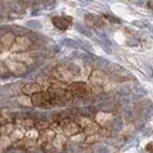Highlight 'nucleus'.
<instances>
[{
	"mask_svg": "<svg viewBox=\"0 0 153 153\" xmlns=\"http://www.w3.org/2000/svg\"><path fill=\"white\" fill-rule=\"evenodd\" d=\"M56 134H54V131L51 130V128H46L44 131L40 132V135H39V139H40V143H44V144H47L50 143L52 139H54Z\"/></svg>",
	"mask_w": 153,
	"mask_h": 153,
	"instance_id": "obj_10",
	"label": "nucleus"
},
{
	"mask_svg": "<svg viewBox=\"0 0 153 153\" xmlns=\"http://www.w3.org/2000/svg\"><path fill=\"white\" fill-rule=\"evenodd\" d=\"M34 127L39 131H44V130L50 127V123L45 119H39L37 121H34Z\"/></svg>",
	"mask_w": 153,
	"mask_h": 153,
	"instance_id": "obj_16",
	"label": "nucleus"
},
{
	"mask_svg": "<svg viewBox=\"0 0 153 153\" xmlns=\"http://www.w3.org/2000/svg\"><path fill=\"white\" fill-rule=\"evenodd\" d=\"M53 74L59 81H68L73 78V74L71 73V71L67 67H64V66H58L57 68L53 71Z\"/></svg>",
	"mask_w": 153,
	"mask_h": 153,
	"instance_id": "obj_5",
	"label": "nucleus"
},
{
	"mask_svg": "<svg viewBox=\"0 0 153 153\" xmlns=\"http://www.w3.org/2000/svg\"><path fill=\"white\" fill-rule=\"evenodd\" d=\"M5 65L14 74H22V73L26 72V66L20 61H14V60H11V59H6Z\"/></svg>",
	"mask_w": 153,
	"mask_h": 153,
	"instance_id": "obj_4",
	"label": "nucleus"
},
{
	"mask_svg": "<svg viewBox=\"0 0 153 153\" xmlns=\"http://www.w3.org/2000/svg\"><path fill=\"white\" fill-rule=\"evenodd\" d=\"M64 131H65V133L68 134V135H74V134L79 133V131H80V126H79L76 123L71 121V123H68V124L64 127Z\"/></svg>",
	"mask_w": 153,
	"mask_h": 153,
	"instance_id": "obj_12",
	"label": "nucleus"
},
{
	"mask_svg": "<svg viewBox=\"0 0 153 153\" xmlns=\"http://www.w3.org/2000/svg\"><path fill=\"white\" fill-rule=\"evenodd\" d=\"M22 130L21 128H18V130H13V132L11 133V139L12 140H21L22 139Z\"/></svg>",
	"mask_w": 153,
	"mask_h": 153,
	"instance_id": "obj_18",
	"label": "nucleus"
},
{
	"mask_svg": "<svg viewBox=\"0 0 153 153\" xmlns=\"http://www.w3.org/2000/svg\"><path fill=\"white\" fill-rule=\"evenodd\" d=\"M32 104L37 107H41V108H50L54 105V101H53V98L51 97V94L46 91H41L38 93H34L32 96Z\"/></svg>",
	"mask_w": 153,
	"mask_h": 153,
	"instance_id": "obj_1",
	"label": "nucleus"
},
{
	"mask_svg": "<svg viewBox=\"0 0 153 153\" xmlns=\"http://www.w3.org/2000/svg\"><path fill=\"white\" fill-rule=\"evenodd\" d=\"M65 143H66V139H65V137H62V135H57V137L54 138V140H53V144L57 145V146H60V147H62Z\"/></svg>",
	"mask_w": 153,
	"mask_h": 153,
	"instance_id": "obj_19",
	"label": "nucleus"
},
{
	"mask_svg": "<svg viewBox=\"0 0 153 153\" xmlns=\"http://www.w3.org/2000/svg\"><path fill=\"white\" fill-rule=\"evenodd\" d=\"M0 127H1V120H0Z\"/></svg>",
	"mask_w": 153,
	"mask_h": 153,
	"instance_id": "obj_25",
	"label": "nucleus"
},
{
	"mask_svg": "<svg viewBox=\"0 0 153 153\" xmlns=\"http://www.w3.org/2000/svg\"><path fill=\"white\" fill-rule=\"evenodd\" d=\"M71 21H72V19L68 18V17H53L52 18L53 25L57 27L58 30H60V31L67 30L68 26L71 25Z\"/></svg>",
	"mask_w": 153,
	"mask_h": 153,
	"instance_id": "obj_7",
	"label": "nucleus"
},
{
	"mask_svg": "<svg viewBox=\"0 0 153 153\" xmlns=\"http://www.w3.org/2000/svg\"><path fill=\"white\" fill-rule=\"evenodd\" d=\"M32 45V41L30 40V38L22 36V37H18L16 38L12 47L10 48L13 53H18V52H25L30 46Z\"/></svg>",
	"mask_w": 153,
	"mask_h": 153,
	"instance_id": "obj_3",
	"label": "nucleus"
},
{
	"mask_svg": "<svg viewBox=\"0 0 153 153\" xmlns=\"http://www.w3.org/2000/svg\"><path fill=\"white\" fill-rule=\"evenodd\" d=\"M41 90H42V86H40L38 82H30L22 87V93L26 96H33L34 93L41 92Z\"/></svg>",
	"mask_w": 153,
	"mask_h": 153,
	"instance_id": "obj_8",
	"label": "nucleus"
},
{
	"mask_svg": "<svg viewBox=\"0 0 153 153\" xmlns=\"http://www.w3.org/2000/svg\"><path fill=\"white\" fill-rule=\"evenodd\" d=\"M105 18L107 20H110V21H112V22H114V24H120V20L118 19V18H115L113 16H110V14H105L104 16Z\"/></svg>",
	"mask_w": 153,
	"mask_h": 153,
	"instance_id": "obj_21",
	"label": "nucleus"
},
{
	"mask_svg": "<svg viewBox=\"0 0 153 153\" xmlns=\"http://www.w3.org/2000/svg\"><path fill=\"white\" fill-rule=\"evenodd\" d=\"M13 130H14V126H13V124H4V125H1V127H0V134L1 135H7V134H11L13 132Z\"/></svg>",
	"mask_w": 153,
	"mask_h": 153,
	"instance_id": "obj_17",
	"label": "nucleus"
},
{
	"mask_svg": "<svg viewBox=\"0 0 153 153\" xmlns=\"http://www.w3.org/2000/svg\"><path fill=\"white\" fill-rule=\"evenodd\" d=\"M90 81L93 86H101L102 84H105L107 81V76L104 72L96 70L92 72V74L90 76Z\"/></svg>",
	"mask_w": 153,
	"mask_h": 153,
	"instance_id": "obj_6",
	"label": "nucleus"
},
{
	"mask_svg": "<svg viewBox=\"0 0 153 153\" xmlns=\"http://www.w3.org/2000/svg\"><path fill=\"white\" fill-rule=\"evenodd\" d=\"M146 151L150 153H153V143H150V144L146 146Z\"/></svg>",
	"mask_w": 153,
	"mask_h": 153,
	"instance_id": "obj_23",
	"label": "nucleus"
},
{
	"mask_svg": "<svg viewBox=\"0 0 153 153\" xmlns=\"http://www.w3.org/2000/svg\"><path fill=\"white\" fill-rule=\"evenodd\" d=\"M18 101H19L20 104H24V105H32V99L28 98L26 94L19 97V98H18Z\"/></svg>",
	"mask_w": 153,
	"mask_h": 153,
	"instance_id": "obj_20",
	"label": "nucleus"
},
{
	"mask_svg": "<svg viewBox=\"0 0 153 153\" xmlns=\"http://www.w3.org/2000/svg\"><path fill=\"white\" fill-rule=\"evenodd\" d=\"M0 50H1V42H0Z\"/></svg>",
	"mask_w": 153,
	"mask_h": 153,
	"instance_id": "obj_26",
	"label": "nucleus"
},
{
	"mask_svg": "<svg viewBox=\"0 0 153 153\" xmlns=\"http://www.w3.org/2000/svg\"><path fill=\"white\" fill-rule=\"evenodd\" d=\"M147 7H149V8H151V10H153V1L152 0L147 1Z\"/></svg>",
	"mask_w": 153,
	"mask_h": 153,
	"instance_id": "obj_24",
	"label": "nucleus"
},
{
	"mask_svg": "<svg viewBox=\"0 0 153 153\" xmlns=\"http://www.w3.org/2000/svg\"><path fill=\"white\" fill-rule=\"evenodd\" d=\"M85 21H86L88 25H91V26H93V27H98V28L104 26L102 19H101L100 17H98V16H93V14H87V16L85 17Z\"/></svg>",
	"mask_w": 153,
	"mask_h": 153,
	"instance_id": "obj_9",
	"label": "nucleus"
},
{
	"mask_svg": "<svg viewBox=\"0 0 153 153\" xmlns=\"http://www.w3.org/2000/svg\"><path fill=\"white\" fill-rule=\"evenodd\" d=\"M5 66H6V65L0 61V76H2V74L6 72V67H5Z\"/></svg>",
	"mask_w": 153,
	"mask_h": 153,
	"instance_id": "obj_22",
	"label": "nucleus"
},
{
	"mask_svg": "<svg viewBox=\"0 0 153 153\" xmlns=\"http://www.w3.org/2000/svg\"><path fill=\"white\" fill-rule=\"evenodd\" d=\"M13 58H14L16 60L20 61V62H25V64H30V62L33 61L31 56H30V53H27V52H18V53H14V54H13Z\"/></svg>",
	"mask_w": 153,
	"mask_h": 153,
	"instance_id": "obj_13",
	"label": "nucleus"
},
{
	"mask_svg": "<svg viewBox=\"0 0 153 153\" xmlns=\"http://www.w3.org/2000/svg\"><path fill=\"white\" fill-rule=\"evenodd\" d=\"M14 40H16V38H14V36H13L12 33H6V34H4V37H1L0 42H1V46H2L4 48L8 50V48L12 47Z\"/></svg>",
	"mask_w": 153,
	"mask_h": 153,
	"instance_id": "obj_11",
	"label": "nucleus"
},
{
	"mask_svg": "<svg viewBox=\"0 0 153 153\" xmlns=\"http://www.w3.org/2000/svg\"><path fill=\"white\" fill-rule=\"evenodd\" d=\"M67 90L73 94V96L76 97H85L90 93V87L85 84V82H72L67 86Z\"/></svg>",
	"mask_w": 153,
	"mask_h": 153,
	"instance_id": "obj_2",
	"label": "nucleus"
},
{
	"mask_svg": "<svg viewBox=\"0 0 153 153\" xmlns=\"http://www.w3.org/2000/svg\"><path fill=\"white\" fill-rule=\"evenodd\" d=\"M76 124H78L80 127L86 128L87 126H90V125L92 124V120H91L90 118H87V117H78V118H76Z\"/></svg>",
	"mask_w": 153,
	"mask_h": 153,
	"instance_id": "obj_15",
	"label": "nucleus"
},
{
	"mask_svg": "<svg viewBox=\"0 0 153 153\" xmlns=\"http://www.w3.org/2000/svg\"><path fill=\"white\" fill-rule=\"evenodd\" d=\"M17 125L19 126L20 128H32L34 126V120L33 119H30V118H26V119H17Z\"/></svg>",
	"mask_w": 153,
	"mask_h": 153,
	"instance_id": "obj_14",
	"label": "nucleus"
}]
</instances>
